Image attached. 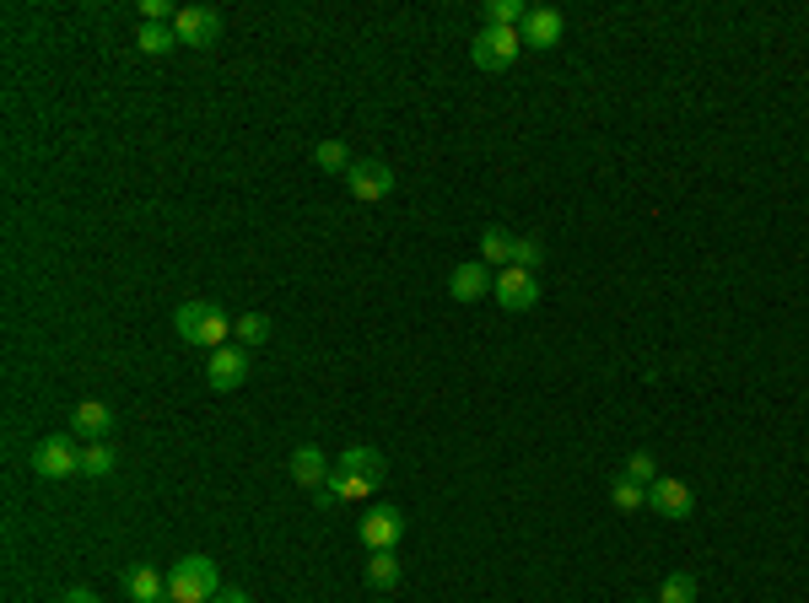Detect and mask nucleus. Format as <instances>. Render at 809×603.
I'll list each match as a JSON object with an SVG mask.
<instances>
[{
  "mask_svg": "<svg viewBox=\"0 0 809 603\" xmlns=\"http://www.w3.org/2000/svg\"><path fill=\"white\" fill-rule=\"evenodd\" d=\"M647 512L685 523V517L696 512V496H691V485H685V479H674V474H658V479L647 485Z\"/></svg>",
  "mask_w": 809,
  "mask_h": 603,
  "instance_id": "423d86ee",
  "label": "nucleus"
},
{
  "mask_svg": "<svg viewBox=\"0 0 809 603\" xmlns=\"http://www.w3.org/2000/svg\"><path fill=\"white\" fill-rule=\"evenodd\" d=\"M173 323H178V339H184V345H200L205 356L222 350L227 334H232V318H227L216 302H184Z\"/></svg>",
  "mask_w": 809,
  "mask_h": 603,
  "instance_id": "f257e3e1",
  "label": "nucleus"
},
{
  "mask_svg": "<svg viewBox=\"0 0 809 603\" xmlns=\"http://www.w3.org/2000/svg\"><path fill=\"white\" fill-rule=\"evenodd\" d=\"M60 603H98V593H92V588H71Z\"/></svg>",
  "mask_w": 809,
  "mask_h": 603,
  "instance_id": "cd10ccee",
  "label": "nucleus"
},
{
  "mask_svg": "<svg viewBox=\"0 0 809 603\" xmlns=\"http://www.w3.org/2000/svg\"><path fill=\"white\" fill-rule=\"evenodd\" d=\"M314 162H319L324 172H340V178L351 172V151L340 146V141H319V146H314Z\"/></svg>",
  "mask_w": 809,
  "mask_h": 603,
  "instance_id": "393cba45",
  "label": "nucleus"
},
{
  "mask_svg": "<svg viewBox=\"0 0 809 603\" xmlns=\"http://www.w3.org/2000/svg\"><path fill=\"white\" fill-rule=\"evenodd\" d=\"M216 593H222V577L211 555H184L167 572V603H211Z\"/></svg>",
  "mask_w": 809,
  "mask_h": 603,
  "instance_id": "f03ea898",
  "label": "nucleus"
},
{
  "mask_svg": "<svg viewBox=\"0 0 809 603\" xmlns=\"http://www.w3.org/2000/svg\"><path fill=\"white\" fill-rule=\"evenodd\" d=\"M637 603H658V599H637Z\"/></svg>",
  "mask_w": 809,
  "mask_h": 603,
  "instance_id": "c756f323",
  "label": "nucleus"
},
{
  "mask_svg": "<svg viewBox=\"0 0 809 603\" xmlns=\"http://www.w3.org/2000/svg\"><path fill=\"white\" fill-rule=\"evenodd\" d=\"M400 534H405V512H400V506L378 501V506L362 512V544H367V550H394Z\"/></svg>",
  "mask_w": 809,
  "mask_h": 603,
  "instance_id": "1a4fd4ad",
  "label": "nucleus"
},
{
  "mask_svg": "<svg viewBox=\"0 0 809 603\" xmlns=\"http://www.w3.org/2000/svg\"><path fill=\"white\" fill-rule=\"evenodd\" d=\"M513 265L534 275V270L545 265V243H540V238H518V243H513Z\"/></svg>",
  "mask_w": 809,
  "mask_h": 603,
  "instance_id": "a878e982",
  "label": "nucleus"
},
{
  "mask_svg": "<svg viewBox=\"0 0 809 603\" xmlns=\"http://www.w3.org/2000/svg\"><path fill=\"white\" fill-rule=\"evenodd\" d=\"M71 432L92 448V442H109V432H114V410L109 405H98V399H81L76 410H71Z\"/></svg>",
  "mask_w": 809,
  "mask_h": 603,
  "instance_id": "f8f14e48",
  "label": "nucleus"
},
{
  "mask_svg": "<svg viewBox=\"0 0 809 603\" xmlns=\"http://www.w3.org/2000/svg\"><path fill=\"white\" fill-rule=\"evenodd\" d=\"M243 377H249V350H243V345H222V350L205 356V383H211L216 394L243 388Z\"/></svg>",
  "mask_w": 809,
  "mask_h": 603,
  "instance_id": "6e6552de",
  "label": "nucleus"
},
{
  "mask_svg": "<svg viewBox=\"0 0 809 603\" xmlns=\"http://www.w3.org/2000/svg\"><path fill=\"white\" fill-rule=\"evenodd\" d=\"M345 189H351V200L378 205V200H389V194H394V167H389V162H351Z\"/></svg>",
  "mask_w": 809,
  "mask_h": 603,
  "instance_id": "39448f33",
  "label": "nucleus"
},
{
  "mask_svg": "<svg viewBox=\"0 0 809 603\" xmlns=\"http://www.w3.org/2000/svg\"><path fill=\"white\" fill-rule=\"evenodd\" d=\"M561 33H567V16H561L556 5H529V22L518 27L523 49H556Z\"/></svg>",
  "mask_w": 809,
  "mask_h": 603,
  "instance_id": "9b49d317",
  "label": "nucleus"
},
{
  "mask_svg": "<svg viewBox=\"0 0 809 603\" xmlns=\"http://www.w3.org/2000/svg\"><path fill=\"white\" fill-rule=\"evenodd\" d=\"M400 577H405V566H400V555H394V550H372V555H367V582H372L378 593L400 588Z\"/></svg>",
  "mask_w": 809,
  "mask_h": 603,
  "instance_id": "dca6fc26",
  "label": "nucleus"
},
{
  "mask_svg": "<svg viewBox=\"0 0 809 603\" xmlns=\"http://www.w3.org/2000/svg\"><path fill=\"white\" fill-rule=\"evenodd\" d=\"M232 334H238L243 350H254V345L270 339V318H265V312H243V318H232Z\"/></svg>",
  "mask_w": 809,
  "mask_h": 603,
  "instance_id": "aec40b11",
  "label": "nucleus"
},
{
  "mask_svg": "<svg viewBox=\"0 0 809 603\" xmlns=\"http://www.w3.org/2000/svg\"><path fill=\"white\" fill-rule=\"evenodd\" d=\"M130 599L136 603H167V577L157 566H136L130 572Z\"/></svg>",
  "mask_w": 809,
  "mask_h": 603,
  "instance_id": "f3484780",
  "label": "nucleus"
},
{
  "mask_svg": "<svg viewBox=\"0 0 809 603\" xmlns=\"http://www.w3.org/2000/svg\"><path fill=\"white\" fill-rule=\"evenodd\" d=\"M173 33H178V49H211L222 38V11H211V5H178Z\"/></svg>",
  "mask_w": 809,
  "mask_h": 603,
  "instance_id": "20e7f679",
  "label": "nucleus"
},
{
  "mask_svg": "<svg viewBox=\"0 0 809 603\" xmlns=\"http://www.w3.org/2000/svg\"><path fill=\"white\" fill-rule=\"evenodd\" d=\"M610 501H616V512H643V506H647V485H637L632 474H616Z\"/></svg>",
  "mask_w": 809,
  "mask_h": 603,
  "instance_id": "6ab92c4d",
  "label": "nucleus"
},
{
  "mask_svg": "<svg viewBox=\"0 0 809 603\" xmlns=\"http://www.w3.org/2000/svg\"><path fill=\"white\" fill-rule=\"evenodd\" d=\"M136 49H141V54H173V49H178V33H173V27H157V22H141Z\"/></svg>",
  "mask_w": 809,
  "mask_h": 603,
  "instance_id": "412c9836",
  "label": "nucleus"
},
{
  "mask_svg": "<svg viewBox=\"0 0 809 603\" xmlns=\"http://www.w3.org/2000/svg\"><path fill=\"white\" fill-rule=\"evenodd\" d=\"M334 469L340 474H356V479H367V485H378L383 479V452L378 448H345L334 458Z\"/></svg>",
  "mask_w": 809,
  "mask_h": 603,
  "instance_id": "2eb2a0df",
  "label": "nucleus"
},
{
  "mask_svg": "<svg viewBox=\"0 0 809 603\" xmlns=\"http://www.w3.org/2000/svg\"><path fill=\"white\" fill-rule=\"evenodd\" d=\"M491 297L502 302L507 312H529L534 302H540V275H529V270H518V265H507L496 281H491Z\"/></svg>",
  "mask_w": 809,
  "mask_h": 603,
  "instance_id": "9d476101",
  "label": "nucleus"
},
{
  "mask_svg": "<svg viewBox=\"0 0 809 603\" xmlns=\"http://www.w3.org/2000/svg\"><path fill=\"white\" fill-rule=\"evenodd\" d=\"M621 474H632L637 485H653V479H658V463H653V452H632Z\"/></svg>",
  "mask_w": 809,
  "mask_h": 603,
  "instance_id": "bb28decb",
  "label": "nucleus"
},
{
  "mask_svg": "<svg viewBox=\"0 0 809 603\" xmlns=\"http://www.w3.org/2000/svg\"><path fill=\"white\" fill-rule=\"evenodd\" d=\"M485 292H491V270H485L481 259H470V265H459L448 275V297L454 302H481Z\"/></svg>",
  "mask_w": 809,
  "mask_h": 603,
  "instance_id": "ddd939ff",
  "label": "nucleus"
},
{
  "mask_svg": "<svg viewBox=\"0 0 809 603\" xmlns=\"http://www.w3.org/2000/svg\"><path fill=\"white\" fill-rule=\"evenodd\" d=\"M33 474L38 479H71L81 474V452H76V437H49L33 452Z\"/></svg>",
  "mask_w": 809,
  "mask_h": 603,
  "instance_id": "0eeeda50",
  "label": "nucleus"
},
{
  "mask_svg": "<svg viewBox=\"0 0 809 603\" xmlns=\"http://www.w3.org/2000/svg\"><path fill=\"white\" fill-rule=\"evenodd\" d=\"M513 243H518V238H507L502 227H485L481 232V265L485 270H491V265L507 270V265H513Z\"/></svg>",
  "mask_w": 809,
  "mask_h": 603,
  "instance_id": "a211bd4d",
  "label": "nucleus"
},
{
  "mask_svg": "<svg viewBox=\"0 0 809 603\" xmlns=\"http://www.w3.org/2000/svg\"><path fill=\"white\" fill-rule=\"evenodd\" d=\"M518 54H523L518 27H481V33H476V43H470V60H476L481 70H507Z\"/></svg>",
  "mask_w": 809,
  "mask_h": 603,
  "instance_id": "7ed1b4c3",
  "label": "nucleus"
},
{
  "mask_svg": "<svg viewBox=\"0 0 809 603\" xmlns=\"http://www.w3.org/2000/svg\"><path fill=\"white\" fill-rule=\"evenodd\" d=\"M81 474H87V479L114 474V448H109V442H92V448L81 452Z\"/></svg>",
  "mask_w": 809,
  "mask_h": 603,
  "instance_id": "b1692460",
  "label": "nucleus"
},
{
  "mask_svg": "<svg viewBox=\"0 0 809 603\" xmlns=\"http://www.w3.org/2000/svg\"><path fill=\"white\" fill-rule=\"evenodd\" d=\"M523 22H529L523 0H491L485 5V27H523Z\"/></svg>",
  "mask_w": 809,
  "mask_h": 603,
  "instance_id": "4be33fe9",
  "label": "nucleus"
},
{
  "mask_svg": "<svg viewBox=\"0 0 809 603\" xmlns=\"http://www.w3.org/2000/svg\"><path fill=\"white\" fill-rule=\"evenodd\" d=\"M211 603H249V593H227V588H222V593H216Z\"/></svg>",
  "mask_w": 809,
  "mask_h": 603,
  "instance_id": "c85d7f7f",
  "label": "nucleus"
},
{
  "mask_svg": "<svg viewBox=\"0 0 809 603\" xmlns=\"http://www.w3.org/2000/svg\"><path fill=\"white\" fill-rule=\"evenodd\" d=\"M696 599V577L691 572H669L663 588H658V603H691Z\"/></svg>",
  "mask_w": 809,
  "mask_h": 603,
  "instance_id": "5701e85b",
  "label": "nucleus"
},
{
  "mask_svg": "<svg viewBox=\"0 0 809 603\" xmlns=\"http://www.w3.org/2000/svg\"><path fill=\"white\" fill-rule=\"evenodd\" d=\"M324 479H329V458H324L314 442L292 448V485H303V490H319Z\"/></svg>",
  "mask_w": 809,
  "mask_h": 603,
  "instance_id": "4468645a",
  "label": "nucleus"
}]
</instances>
